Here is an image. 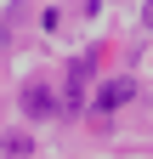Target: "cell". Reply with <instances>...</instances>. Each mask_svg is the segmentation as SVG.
<instances>
[{
    "label": "cell",
    "mask_w": 153,
    "mask_h": 159,
    "mask_svg": "<svg viewBox=\"0 0 153 159\" xmlns=\"http://www.w3.org/2000/svg\"><path fill=\"white\" fill-rule=\"evenodd\" d=\"M23 114H28V119H51V114H57V91L40 85V80L23 85Z\"/></svg>",
    "instance_id": "obj_1"
},
{
    "label": "cell",
    "mask_w": 153,
    "mask_h": 159,
    "mask_svg": "<svg viewBox=\"0 0 153 159\" xmlns=\"http://www.w3.org/2000/svg\"><path fill=\"white\" fill-rule=\"evenodd\" d=\"M130 97H136V80H108V85L97 91V108H102V114H113V108H125Z\"/></svg>",
    "instance_id": "obj_2"
},
{
    "label": "cell",
    "mask_w": 153,
    "mask_h": 159,
    "mask_svg": "<svg viewBox=\"0 0 153 159\" xmlns=\"http://www.w3.org/2000/svg\"><path fill=\"white\" fill-rule=\"evenodd\" d=\"M0 148H6V153H11V159H23V153H28V148H34V142H28V136H23V131H11V136H6V142H0Z\"/></svg>",
    "instance_id": "obj_3"
},
{
    "label": "cell",
    "mask_w": 153,
    "mask_h": 159,
    "mask_svg": "<svg viewBox=\"0 0 153 159\" xmlns=\"http://www.w3.org/2000/svg\"><path fill=\"white\" fill-rule=\"evenodd\" d=\"M142 23H147V29H153V0H147V11H142Z\"/></svg>",
    "instance_id": "obj_4"
}]
</instances>
